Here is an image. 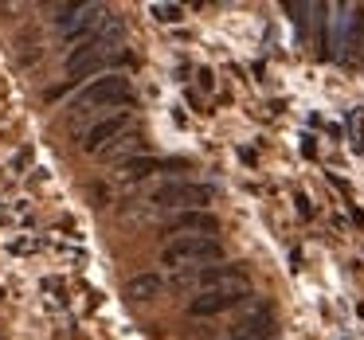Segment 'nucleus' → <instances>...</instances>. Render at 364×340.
<instances>
[{
    "label": "nucleus",
    "instance_id": "nucleus-1",
    "mask_svg": "<svg viewBox=\"0 0 364 340\" xmlns=\"http://www.w3.org/2000/svg\"><path fill=\"white\" fill-rule=\"evenodd\" d=\"M223 246L212 235H188V238H173L161 254L165 266H200V262H220Z\"/></svg>",
    "mask_w": 364,
    "mask_h": 340
},
{
    "label": "nucleus",
    "instance_id": "nucleus-2",
    "mask_svg": "<svg viewBox=\"0 0 364 340\" xmlns=\"http://www.w3.org/2000/svg\"><path fill=\"white\" fill-rule=\"evenodd\" d=\"M215 188L212 184H192V180H173L153 188V204L157 207H181V212H204V204H212Z\"/></svg>",
    "mask_w": 364,
    "mask_h": 340
},
{
    "label": "nucleus",
    "instance_id": "nucleus-3",
    "mask_svg": "<svg viewBox=\"0 0 364 340\" xmlns=\"http://www.w3.org/2000/svg\"><path fill=\"white\" fill-rule=\"evenodd\" d=\"M251 285L247 282H235V285H220V290H204L200 297H192L188 313L192 317H215V313H228V309H239V305H251Z\"/></svg>",
    "mask_w": 364,
    "mask_h": 340
},
{
    "label": "nucleus",
    "instance_id": "nucleus-4",
    "mask_svg": "<svg viewBox=\"0 0 364 340\" xmlns=\"http://www.w3.org/2000/svg\"><path fill=\"white\" fill-rule=\"evenodd\" d=\"M126 98H129V79H126V75H114V71H110V75H102V79H95L79 98H75V114H79V110H90V106H95V110L122 106Z\"/></svg>",
    "mask_w": 364,
    "mask_h": 340
},
{
    "label": "nucleus",
    "instance_id": "nucleus-5",
    "mask_svg": "<svg viewBox=\"0 0 364 340\" xmlns=\"http://www.w3.org/2000/svg\"><path fill=\"white\" fill-rule=\"evenodd\" d=\"M110 67V55H106V43H98V40H87V43H79V48L67 55V79L71 82H79V79H102V75H110L106 71Z\"/></svg>",
    "mask_w": 364,
    "mask_h": 340
},
{
    "label": "nucleus",
    "instance_id": "nucleus-6",
    "mask_svg": "<svg viewBox=\"0 0 364 340\" xmlns=\"http://www.w3.org/2000/svg\"><path fill=\"white\" fill-rule=\"evenodd\" d=\"M129 129V114H122V110H114L110 118H98L95 126L82 133V149L87 153H102V149H110V141H118L122 133Z\"/></svg>",
    "mask_w": 364,
    "mask_h": 340
},
{
    "label": "nucleus",
    "instance_id": "nucleus-7",
    "mask_svg": "<svg viewBox=\"0 0 364 340\" xmlns=\"http://www.w3.org/2000/svg\"><path fill=\"white\" fill-rule=\"evenodd\" d=\"M274 317H270V309H255L251 317H243V321H235L228 329V340H274Z\"/></svg>",
    "mask_w": 364,
    "mask_h": 340
},
{
    "label": "nucleus",
    "instance_id": "nucleus-8",
    "mask_svg": "<svg viewBox=\"0 0 364 340\" xmlns=\"http://www.w3.org/2000/svg\"><path fill=\"white\" fill-rule=\"evenodd\" d=\"M192 282H200L204 290L235 285V282H247V266H243V262H220V266H200L196 274H192Z\"/></svg>",
    "mask_w": 364,
    "mask_h": 340
},
{
    "label": "nucleus",
    "instance_id": "nucleus-9",
    "mask_svg": "<svg viewBox=\"0 0 364 340\" xmlns=\"http://www.w3.org/2000/svg\"><path fill=\"white\" fill-rule=\"evenodd\" d=\"M168 235L176 238H188V235H212V231H220V219H215L212 212H181L176 219H168Z\"/></svg>",
    "mask_w": 364,
    "mask_h": 340
},
{
    "label": "nucleus",
    "instance_id": "nucleus-10",
    "mask_svg": "<svg viewBox=\"0 0 364 340\" xmlns=\"http://www.w3.org/2000/svg\"><path fill=\"white\" fill-rule=\"evenodd\" d=\"M161 290H165L161 274H134L126 282V297H134V301H153V297H161Z\"/></svg>",
    "mask_w": 364,
    "mask_h": 340
},
{
    "label": "nucleus",
    "instance_id": "nucleus-11",
    "mask_svg": "<svg viewBox=\"0 0 364 340\" xmlns=\"http://www.w3.org/2000/svg\"><path fill=\"white\" fill-rule=\"evenodd\" d=\"M157 168H161V160H157V157H134V160H126V165H122V172H118V176L134 184V180H145L149 172H157Z\"/></svg>",
    "mask_w": 364,
    "mask_h": 340
},
{
    "label": "nucleus",
    "instance_id": "nucleus-12",
    "mask_svg": "<svg viewBox=\"0 0 364 340\" xmlns=\"http://www.w3.org/2000/svg\"><path fill=\"white\" fill-rule=\"evenodd\" d=\"M141 145H145V141H141V137H137V133H129V137H126V133H122V137H118V141H114V145H110V149H102V157H122V153H126V157H129V160H134V153H137V149H141Z\"/></svg>",
    "mask_w": 364,
    "mask_h": 340
},
{
    "label": "nucleus",
    "instance_id": "nucleus-13",
    "mask_svg": "<svg viewBox=\"0 0 364 340\" xmlns=\"http://www.w3.org/2000/svg\"><path fill=\"white\" fill-rule=\"evenodd\" d=\"M149 12H153V20H161V24H176V20L184 16L181 4H153Z\"/></svg>",
    "mask_w": 364,
    "mask_h": 340
},
{
    "label": "nucleus",
    "instance_id": "nucleus-14",
    "mask_svg": "<svg viewBox=\"0 0 364 340\" xmlns=\"http://www.w3.org/2000/svg\"><path fill=\"white\" fill-rule=\"evenodd\" d=\"M348 133H353L356 149H364V114H353V118H348Z\"/></svg>",
    "mask_w": 364,
    "mask_h": 340
}]
</instances>
